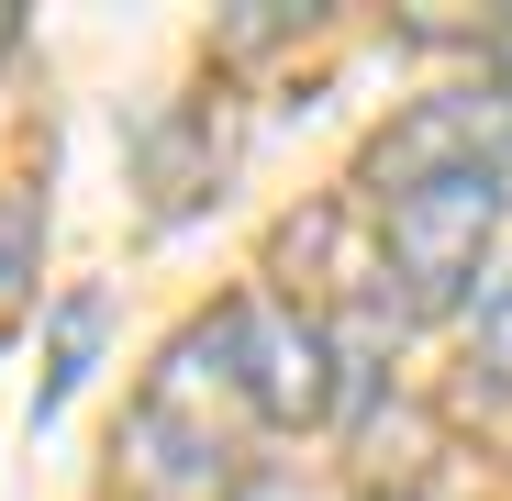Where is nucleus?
<instances>
[{
  "instance_id": "obj_1",
  "label": "nucleus",
  "mask_w": 512,
  "mask_h": 501,
  "mask_svg": "<svg viewBox=\"0 0 512 501\" xmlns=\"http://www.w3.org/2000/svg\"><path fill=\"white\" fill-rule=\"evenodd\" d=\"M234 412H256V401H245V368H234V323L212 312L145 379V401H134V468L156 490H212L223 446H234Z\"/></svg>"
},
{
  "instance_id": "obj_2",
  "label": "nucleus",
  "mask_w": 512,
  "mask_h": 501,
  "mask_svg": "<svg viewBox=\"0 0 512 501\" xmlns=\"http://www.w3.org/2000/svg\"><path fill=\"white\" fill-rule=\"evenodd\" d=\"M490 234H501V179H423V190H390V201H379V279H390L401 323L468 301Z\"/></svg>"
},
{
  "instance_id": "obj_3",
  "label": "nucleus",
  "mask_w": 512,
  "mask_h": 501,
  "mask_svg": "<svg viewBox=\"0 0 512 501\" xmlns=\"http://www.w3.org/2000/svg\"><path fill=\"white\" fill-rule=\"evenodd\" d=\"M223 323H234V368H245L256 424H323L346 401V346H334V323L312 301L245 290V301H223Z\"/></svg>"
},
{
  "instance_id": "obj_4",
  "label": "nucleus",
  "mask_w": 512,
  "mask_h": 501,
  "mask_svg": "<svg viewBox=\"0 0 512 501\" xmlns=\"http://www.w3.org/2000/svg\"><path fill=\"white\" fill-rule=\"evenodd\" d=\"M512 167V90H435L412 101L379 145H368V190H423V179H501Z\"/></svg>"
},
{
  "instance_id": "obj_5",
  "label": "nucleus",
  "mask_w": 512,
  "mask_h": 501,
  "mask_svg": "<svg viewBox=\"0 0 512 501\" xmlns=\"http://www.w3.org/2000/svg\"><path fill=\"white\" fill-rule=\"evenodd\" d=\"M101 323H112V301H101V290H78V301L56 312V346H45V390H34V424H56V412L78 401V379H90V357H101Z\"/></svg>"
},
{
  "instance_id": "obj_6",
  "label": "nucleus",
  "mask_w": 512,
  "mask_h": 501,
  "mask_svg": "<svg viewBox=\"0 0 512 501\" xmlns=\"http://www.w3.org/2000/svg\"><path fill=\"white\" fill-rule=\"evenodd\" d=\"M468 334H479V368L512 390V268H501V279H479V301H468Z\"/></svg>"
},
{
  "instance_id": "obj_7",
  "label": "nucleus",
  "mask_w": 512,
  "mask_h": 501,
  "mask_svg": "<svg viewBox=\"0 0 512 501\" xmlns=\"http://www.w3.org/2000/svg\"><path fill=\"white\" fill-rule=\"evenodd\" d=\"M34 245H45V212H34V190H0V301H12V290L34 279Z\"/></svg>"
},
{
  "instance_id": "obj_8",
  "label": "nucleus",
  "mask_w": 512,
  "mask_h": 501,
  "mask_svg": "<svg viewBox=\"0 0 512 501\" xmlns=\"http://www.w3.org/2000/svg\"><path fill=\"white\" fill-rule=\"evenodd\" d=\"M490 67H501V90H512V23H501V34H490Z\"/></svg>"
}]
</instances>
